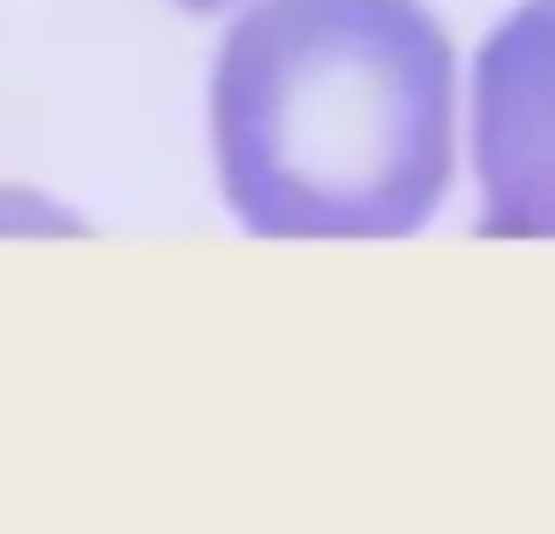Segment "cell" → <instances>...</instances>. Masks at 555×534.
I'll list each match as a JSON object with an SVG mask.
<instances>
[{"instance_id":"cell-1","label":"cell","mask_w":555,"mask_h":534,"mask_svg":"<svg viewBox=\"0 0 555 534\" xmlns=\"http://www.w3.org/2000/svg\"><path fill=\"white\" fill-rule=\"evenodd\" d=\"M211 162L260 239H401L457 183V56L422 0H246L211 64Z\"/></svg>"},{"instance_id":"cell-3","label":"cell","mask_w":555,"mask_h":534,"mask_svg":"<svg viewBox=\"0 0 555 534\" xmlns=\"http://www.w3.org/2000/svg\"><path fill=\"white\" fill-rule=\"evenodd\" d=\"M177 8H190V14H211V8H232V0H177Z\"/></svg>"},{"instance_id":"cell-2","label":"cell","mask_w":555,"mask_h":534,"mask_svg":"<svg viewBox=\"0 0 555 534\" xmlns=\"http://www.w3.org/2000/svg\"><path fill=\"white\" fill-rule=\"evenodd\" d=\"M464 155L486 233L555 239V0H520L472 64Z\"/></svg>"}]
</instances>
